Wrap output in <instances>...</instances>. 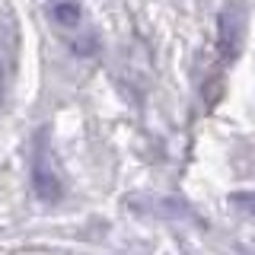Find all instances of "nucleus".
<instances>
[{
  "label": "nucleus",
  "mask_w": 255,
  "mask_h": 255,
  "mask_svg": "<svg viewBox=\"0 0 255 255\" xmlns=\"http://www.w3.org/2000/svg\"><path fill=\"white\" fill-rule=\"evenodd\" d=\"M48 16L61 29H77L83 19V6H80V0H48Z\"/></svg>",
  "instance_id": "nucleus-4"
},
{
  "label": "nucleus",
  "mask_w": 255,
  "mask_h": 255,
  "mask_svg": "<svg viewBox=\"0 0 255 255\" xmlns=\"http://www.w3.org/2000/svg\"><path fill=\"white\" fill-rule=\"evenodd\" d=\"M0 93H3V67H0Z\"/></svg>",
  "instance_id": "nucleus-6"
},
{
  "label": "nucleus",
  "mask_w": 255,
  "mask_h": 255,
  "mask_svg": "<svg viewBox=\"0 0 255 255\" xmlns=\"http://www.w3.org/2000/svg\"><path fill=\"white\" fill-rule=\"evenodd\" d=\"M227 201L233 204L236 211H243V214H252V217H255V191H236V195H230Z\"/></svg>",
  "instance_id": "nucleus-5"
},
{
  "label": "nucleus",
  "mask_w": 255,
  "mask_h": 255,
  "mask_svg": "<svg viewBox=\"0 0 255 255\" xmlns=\"http://www.w3.org/2000/svg\"><path fill=\"white\" fill-rule=\"evenodd\" d=\"M128 204L137 207L140 214H153V217H166V220H198L195 211L172 195H143V198H131Z\"/></svg>",
  "instance_id": "nucleus-2"
},
{
  "label": "nucleus",
  "mask_w": 255,
  "mask_h": 255,
  "mask_svg": "<svg viewBox=\"0 0 255 255\" xmlns=\"http://www.w3.org/2000/svg\"><path fill=\"white\" fill-rule=\"evenodd\" d=\"M217 48L223 61H233L243 48V32H246V16L236 3H227L220 10V26H217Z\"/></svg>",
  "instance_id": "nucleus-1"
},
{
  "label": "nucleus",
  "mask_w": 255,
  "mask_h": 255,
  "mask_svg": "<svg viewBox=\"0 0 255 255\" xmlns=\"http://www.w3.org/2000/svg\"><path fill=\"white\" fill-rule=\"evenodd\" d=\"M32 182H35V195L42 198V201H58L61 198V179L54 175L51 163H48V156H38L35 159V169H32Z\"/></svg>",
  "instance_id": "nucleus-3"
}]
</instances>
